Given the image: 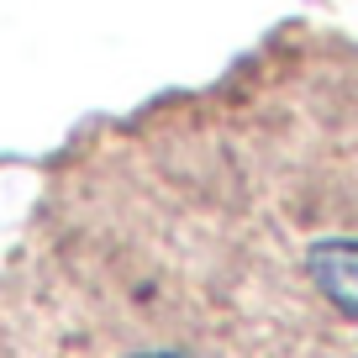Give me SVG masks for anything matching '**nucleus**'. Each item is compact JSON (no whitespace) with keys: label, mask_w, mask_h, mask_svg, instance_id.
Returning <instances> with one entry per match:
<instances>
[{"label":"nucleus","mask_w":358,"mask_h":358,"mask_svg":"<svg viewBox=\"0 0 358 358\" xmlns=\"http://www.w3.org/2000/svg\"><path fill=\"white\" fill-rule=\"evenodd\" d=\"M132 358H195V353H132Z\"/></svg>","instance_id":"2"},{"label":"nucleus","mask_w":358,"mask_h":358,"mask_svg":"<svg viewBox=\"0 0 358 358\" xmlns=\"http://www.w3.org/2000/svg\"><path fill=\"white\" fill-rule=\"evenodd\" d=\"M306 274L343 316H358V243H348V237L311 243L306 248Z\"/></svg>","instance_id":"1"}]
</instances>
